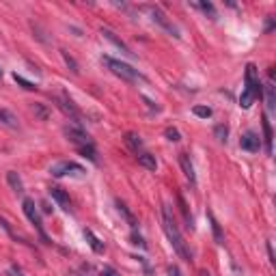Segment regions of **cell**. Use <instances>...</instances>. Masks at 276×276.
Listing matches in <instances>:
<instances>
[{
    "label": "cell",
    "instance_id": "52a82bcc",
    "mask_svg": "<svg viewBox=\"0 0 276 276\" xmlns=\"http://www.w3.org/2000/svg\"><path fill=\"white\" fill-rule=\"evenodd\" d=\"M52 99L56 102V106L63 110L65 114H67L72 121H76V123H82V112L78 110V106L74 104V99L69 97L67 93H58V95H52Z\"/></svg>",
    "mask_w": 276,
    "mask_h": 276
},
{
    "label": "cell",
    "instance_id": "ffe728a7",
    "mask_svg": "<svg viewBox=\"0 0 276 276\" xmlns=\"http://www.w3.org/2000/svg\"><path fill=\"white\" fill-rule=\"evenodd\" d=\"M207 218H209V224H212V231H214V239H216V244H224V235H222V229H220L218 220L214 218V214H207Z\"/></svg>",
    "mask_w": 276,
    "mask_h": 276
},
{
    "label": "cell",
    "instance_id": "4316f807",
    "mask_svg": "<svg viewBox=\"0 0 276 276\" xmlns=\"http://www.w3.org/2000/svg\"><path fill=\"white\" fill-rule=\"evenodd\" d=\"M164 136H166L170 143H179V140H182V134H179L177 128H166L164 129Z\"/></svg>",
    "mask_w": 276,
    "mask_h": 276
},
{
    "label": "cell",
    "instance_id": "2e32d148",
    "mask_svg": "<svg viewBox=\"0 0 276 276\" xmlns=\"http://www.w3.org/2000/svg\"><path fill=\"white\" fill-rule=\"evenodd\" d=\"M0 123L7 125V128H11V129H16V128H18V119H16V114H13L11 110H7V108H0Z\"/></svg>",
    "mask_w": 276,
    "mask_h": 276
},
{
    "label": "cell",
    "instance_id": "ba28073f",
    "mask_svg": "<svg viewBox=\"0 0 276 276\" xmlns=\"http://www.w3.org/2000/svg\"><path fill=\"white\" fill-rule=\"evenodd\" d=\"M63 134L67 136L69 140H72L76 147H87V145H93L91 136H89L87 132H84L80 125H65L63 128Z\"/></svg>",
    "mask_w": 276,
    "mask_h": 276
},
{
    "label": "cell",
    "instance_id": "277c9868",
    "mask_svg": "<svg viewBox=\"0 0 276 276\" xmlns=\"http://www.w3.org/2000/svg\"><path fill=\"white\" fill-rule=\"evenodd\" d=\"M143 9L149 13V16H151V19H153L155 24H158L160 28H164V31H166L168 35H173L175 39H179V37H182V35H179V28L175 26L173 22H170V19L166 18V13H164L160 7H153V4H147V7H143Z\"/></svg>",
    "mask_w": 276,
    "mask_h": 276
},
{
    "label": "cell",
    "instance_id": "e0dca14e",
    "mask_svg": "<svg viewBox=\"0 0 276 276\" xmlns=\"http://www.w3.org/2000/svg\"><path fill=\"white\" fill-rule=\"evenodd\" d=\"M138 164L147 170L158 168V160H155V155H151V153H138Z\"/></svg>",
    "mask_w": 276,
    "mask_h": 276
},
{
    "label": "cell",
    "instance_id": "6da1fadb",
    "mask_svg": "<svg viewBox=\"0 0 276 276\" xmlns=\"http://www.w3.org/2000/svg\"><path fill=\"white\" fill-rule=\"evenodd\" d=\"M162 222H164V231H166V238L170 239V244H173L175 253H177L184 261H192V253H190L188 244L184 242V235L179 233V227H177V222H175L173 214H170L168 205L162 207Z\"/></svg>",
    "mask_w": 276,
    "mask_h": 276
},
{
    "label": "cell",
    "instance_id": "7a4b0ae2",
    "mask_svg": "<svg viewBox=\"0 0 276 276\" xmlns=\"http://www.w3.org/2000/svg\"><path fill=\"white\" fill-rule=\"evenodd\" d=\"M257 97H261V80H259V72L253 63L246 65V87L239 97V106L242 108H250L253 102Z\"/></svg>",
    "mask_w": 276,
    "mask_h": 276
},
{
    "label": "cell",
    "instance_id": "4dcf8cb0",
    "mask_svg": "<svg viewBox=\"0 0 276 276\" xmlns=\"http://www.w3.org/2000/svg\"><path fill=\"white\" fill-rule=\"evenodd\" d=\"M99 276H119V274L114 272L112 268H108V265H104V268L99 270Z\"/></svg>",
    "mask_w": 276,
    "mask_h": 276
},
{
    "label": "cell",
    "instance_id": "9c48e42d",
    "mask_svg": "<svg viewBox=\"0 0 276 276\" xmlns=\"http://www.w3.org/2000/svg\"><path fill=\"white\" fill-rule=\"evenodd\" d=\"M239 147L244 151H250V153H257L261 149V138L257 136L255 132H246L242 138H239Z\"/></svg>",
    "mask_w": 276,
    "mask_h": 276
},
{
    "label": "cell",
    "instance_id": "d6986e66",
    "mask_svg": "<svg viewBox=\"0 0 276 276\" xmlns=\"http://www.w3.org/2000/svg\"><path fill=\"white\" fill-rule=\"evenodd\" d=\"M265 104H268V112H274V108H276V95H274V82H272V80L265 84Z\"/></svg>",
    "mask_w": 276,
    "mask_h": 276
},
{
    "label": "cell",
    "instance_id": "8992f818",
    "mask_svg": "<svg viewBox=\"0 0 276 276\" xmlns=\"http://www.w3.org/2000/svg\"><path fill=\"white\" fill-rule=\"evenodd\" d=\"M22 207H24V214H26V218L35 224V229H37V233H39V238H41V242H43V244H50V238L46 235V231H43L41 216H39L37 207H35V201H33V199H24Z\"/></svg>",
    "mask_w": 276,
    "mask_h": 276
},
{
    "label": "cell",
    "instance_id": "f546056e",
    "mask_svg": "<svg viewBox=\"0 0 276 276\" xmlns=\"http://www.w3.org/2000/svg\"><path fill=\"white\" fill-rule=\"evenodd\" d=\"M132 244H136V246H140V248H147V244L143 242V238H140V235L136 233V231H134L132 233Z\"/></svg>",
    "mask_w": 276,
    "mask_h": 276
},
{
    "label": "cell",
    "instance_id": "d6a6232c",
    "mask_svg": "<svg viewBox=\"0 0 276 276\" xmlns=\"http://www.w3.org/2000/svg\"><path fill=\"white\" fill-rule=\"evenodd\" d=\"M168 274H170V276H184V274H182V270H179L177 265H173V268H168Z\"/></svg>",
    "mask_w": 276,
    "mask_h": 276
},
{
    "label": "cell",
    "instance_id": "f1b7e54d",
    "mask_svg": "<svg viewBox=\"0 0 276 276\" xmlns=\"http://www.w3.org/2000/svg\"><path fill=\"white\" fill-rule=\"evenodd\" d=\"M61 54H63V58H65V63H67V67H69V69H72V72H74V74H78V63H76V61H74V58H72V56H69V54H67V52H61Z\"/></svg>",
    "mask_w": 276,
    "mask_h": 276
},
{
    "label": "cell",
    "instance_id": "484cf974",
    "mask_svg": "<svg viewBox=\"0 0 276 276\" xmlns=\"http://www.w3.org/2000/svg\"><path fill=\"white\" fill-rule=\"evenodd\" d=\"M214 134H216V138H218L220 143H227L229 128H227V125H216V128H214Z\"/></svg>",
    "mask_w": 276,
    "mask_h": 276
},
{
    "label": "cell",
    "instance_id": "83f0119b",
    "mask_svg": "<svg viewBox=\"0 0 276 276\" xmlns=\"http://www.w3.org/2000/svg\"><path fill=\"white\" fill-rule=\"evenodd\" d=\"M197 117H201V119H207V117H212V108H205V106H194V110H192Z\"/></svg>",
    "mask_w": 276,
    "mask_h": 276
},
{
    "label": "cell",
    "instance_id": "44dd1931",
    "mask_svg": "<svg viewBox=\"0 0 276 276\" xmlns=\"http://www.w3.org/2000/svg\"><path fill=\"white\" fill-rule=\"evenodd\" d=\"M117 207H119V214H123V218L129 222V227H132L134 231H136V224H138V222H136V218H134V216H132V212H129V209L125 207V205L121 203V201H117Z\"/></svg>",
    "mask_w": 276,
    "mask_h": 276
},
{
    "label": "cell",
    "instance_id": "5b68a950",
    "mask_svg": "<svg viewBox=\"0 0 276 276\" xmlns=\"http://www.w3.org/2000/svg\"><path fill=\"white\" fill-rule=\"evenodd\" d=\"M50 173H52V177H67V175H72V177H84L87 170H84V166H80L78 162L65 160V162L52 164V166H50Z\"/></svg>",
    "mask_w": 276,
    "mask_h": 276
},
{
    "label": "cell",
    "instance_id": "5bb4252c",
    "mask_svg": "<svg viewBox=\"0 0 276 276\" xmlns=\"http://www.w3.org/2000/svg\"><path fill=\"white\" fill-rule=\"evenodd\" d=\"M263 138H265V151L268 155H272V125L268 121V114H263Z\"/></svg>",
    "mask_w": 276,
    "mask_h": 276
},
{
    "label": "cell",
    "instance_id": "7402d4cb",
    "mask_svg": "<svg viewBox=\"0 0 276 276\" xmlns=\"http://www.w3.org/2000/svg\"><path fill=\"white\" fill-rule=\"evenodd\" d=\"M177 203H179V209H182L184 220H185V224H188V229H194V220H192V216H190V212H188V205H185V201L182 197H177Z\"/></svg>",
    "mask_w": 276,
    "mask_h": 276
},
{
    "label": "cell",
    "instance_id": "30bf717a",
    "mask_svg": "<svg viewBox=\"0 0 276 276\" xmlns=\"http://www.w3.org/2000/svg\"><path fill=\"white\" fill-rule=\"evenodd\" d=\"M179 166H182L185 179H188L190 184H197V175H194V166H192V160H190L188 153H179Z\"/></svg>",
    "mask_w": 276,
    "mask_h": 276
},
{
    "label": "cell",
    "instance_id": "d4e9b609",
    "mask_svg": "<svg viewBox=\"0 0 276 276\" xmlns=\"http://www.w3.org/2000/svg\"><path fill=\"white\" fill-rule=\"evenodd\" d=\"M13 80L19 84L22 89H26V91H37V84H33V82H28L26 78H22V76H18V74H13Z\"/></svg>",
    "mask_w": 276,
    "mask_h": 276
},
{
    "label": "cell",
    "instance_id": "3957f363",
    "mask_svg": "<svg viewBox=\"0 0 276 276\" xmlns=\"http://www.w3.org/2000/svg\"><path fill=\"white\" fill-rule=\"evenodd\" d=\"M102 63L106 65L114 76H119L121 80H125V82H138V80H143V76L138 74V69H134L132 65H128V63H121V61L110 58V56H102Z\"/></svg>",
    "mask_w": 276,
    "mask_h": 276
},
{
    "label": "cell",
    "instance_id": "7c38bea8",
    "mask_svg": "<svg viewBox=\"0 0 276 276\" xmlns=\"http://www.w3.org/2000/svg\"><path fill=\"white\" fill-rule=\"evenodd\" d=\"M84 238H87V242H89V246L93 248V253L95 255H104V250H106V246H104V242L97 238V235L93 233L91 229H84Z\"/></svg>",
    "mask_w": 276,
    "mask_h": 276
},
{
    "label": "cell",
    "instance_id": "4fadbf2b",
    "mask_svg": "<svg viewBox=\"0 0 276 276\" xmlns=\"http://www.w3.org/2000/svg\"><path fill=\"white\" fill-rule=\"evenodd\" d=\"M102 35H104V37H106V39H108V41H110V43H114V46H117L119 50H121V52H123V54H128V56H132V52H129V48H128V46H125V41H123V39H119V37H117V35H114L112 31H110V28H102Z\"/></svg>",
    "mask_w": 276,
    "mask_h": 276
},
{
    "label": "cell",
    "instance_id": "836d02e7",
    "mask_svg": "<svg viewBox=\"0 0 276 276\" xmlns=\"http://www.w3.org/2000/svg\"><path fill=\"white\" fill-rule=\"evenodd\" d=\"M35 112H37L41 119H48V112H46V110H43L41 106H35Z\"/></svg>",
    "mask_w": 276,
    "mask_h": 276
},
{
    "label": "cell",
    "instance_id": "603a6c76",
    "mask_svg": "<svg viewBox=\"0 0 276 276\" xmlns=\"http://www.w3.org/2000/svg\"><path fill=\"white\" fill-rule=\"evenodd\" d=\"M78 151L84 155V158H89L91 162L97 164V151H95V147L93 145H87V147H78Z\"/></svg>",
    "mask_w": 276,
    "mask_h": 276
},
{
    "label": "cell",
    "instance_id": "8fae6325",
    "mask_svg": "<svg viewBox=\"0 0 276 276\" xmlns=\"http://www.w3.org/2000/svg\"><path fill=\"white\" fill-rule=\"evenodd\" d=\"M50 197L56 201L58 207L65 209V212H69V209H72V201H69V197H67V192H65V190L56 188V185H52V188H50Z\"/></svg>",
    "mask_w": 276,
    "mask_h": 276
},
{
    "label": "cell",
    "instance_id": "e575fe53",
    "mask_svg": "<svg viewBox=\"0 0 276 276\" xmlns=\"http://www.w3.org/2000/svg\"><path fill=\"white\" fill-rule=\"evenodd\" d=\"M268 257H270V261L274 263V250H272V244L268 242Z\"/></svg>",
    "mask_w": 276,
    "mask_h": 276
},
{
    "label": "cell",
    "instance_id": "ac0fdd59",
    "mask_svg": "<svg viewBox=\"0 0 276 276\" xmlns=\"http://www.w3.org/2000/svg\"><path fill=\"white\" fill-rule=\"evenodd\" d=\"M7 182L13 188V192H18V194L24 192V184H22V179H19V175L16 173V170H9L7 173Z\"/></svg>",
    "mask_w": 276,
    "mask_h": 276
},
{
    "label": "cell",
    "instance_id": "9a60e30c",
    "mask_svg": "<svg viewBox=\"0 0 276 276\" xmlns=\"http://www.w3.org/2000/svg\"><path fill=\"white\" fill-rule=\"evenodd\" d=\"M125 145H128V147L132 149L134 153L143 151V140H140V136H138V134H134V132H128V134H125Z\"/></svg>",
    "mask_w": 276,
    "mask_h": 276
},
{
    "label": "cell",
    "instance_id": "cb8c5ba5",
    "mask_svg": "<svg viewBox=\"0 0 276 276\" xmlns=\"http://www.w3.org/2000/svg\"><path fill=\"white\" fill-rule=\"evenodd\" d=\"M194 7L201 9V11H203L205 16H209L212 19H216V9H214V4H212V2H194Z\"/></svg>",
    "mask_w": 276,
    "mask_h": 276
},
{
    "label": "cell",
    "instance_id": "1f68e13d",
    "mask_svg": "<svg viewBox=\"0 0 276 276\" xmlns=\"http://www.w3.org/2000/svg\"><path fill=\"white\" fill-rule=\"evenodd\" d=\"M7 274H9V276H24V274H22V270H19L18 265H11V268H9V272H7Z\"/></svg>",
    "mask_w": 276,
    "mask_h": 276
}]
</instances>
